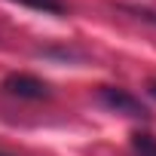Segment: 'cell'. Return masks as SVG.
Segmentation results:
<instances>
[{
    "label": "cell",
    "mask_w": 156,
    "mask_h": 156,
    "mask_svg": "<svg viewBox=\"0 0 156 156\" xmlns=\"http://www.w3.org/2000/svg\"><path fill=\"white\" fill-rule=\"evenodd\" d=\"M147 92H150V95L156 98V80H150V83H147Z\"/></svg>",
    "instance_id": "6"
},
{
    "label": "cell",
    "mask_w": 156,
    "mask_h": 156,
    "mask_svg": "<svg viewBox=\"0 0 156 156\" xmlns=\"http://www.w3.org/2000/svg\"><path fill=\"white\" fill-rule=\"evenodd\" d=\"M129 144H132L135 156H156V135H150V132H132Z\"/></svg>",
    "instance_id": "4"
},
{
    "label": "cell",
    "mask_w": 156,
    "mask_h": 156,
    "mask_svg": "<svg viewBox=\"0 0 156 156\" xmlns=\"http://www.w3.org/2000/svg\"><path fill=\"white\" fill-rule=\"evenodd\" d=\"M98 101L107 107V110H116L122 116H132V119H150V110L141 104V98H135L129 89L122 86H101L98 89Z\"/></svg>",
    "instance_id": "1"
},
{
    "label": "cell",
    "mask_w": 156,
    "mask_h": 156,
    "mask_svg": "<svg viewBox=\"0 0 156 156\" xmlns=\"http://www.w3.org/2000/svg\"><path fill=\"white\" fill-rule=\"evenodd\" d=\"M113 9L129 12V16H135L138 22H147V25L156 28V9H150V6H141V3H113Z\"/></svg>",
    "instance_id": "5"
},
{
    "label": "cell",
    "mask_w": 156,
    "mask_h": 156,
    "mask_svg": "<svg viewBox=\"0 0 156 156\" xmlns=\"http://www.w3.org/2000/svg\"><path fill=\"white\" fill-rule=\"evenodd\" d=\"M12 3L28 6V9H37V12H46V16H64L67 12L64 0H12Z\"/></svg>",
    "instance_id": "3"
},
{
    "label": "cell",
    "mask_w": 156,
    "mask_h": 156,
    "mask_svg": "<svg viewBox=\"0 0 156 156\" xmlns=\"http://www.w3.org/2000/svg\"><path fill=\"white\" fill-rule=\"evenodd\" d=\"M3 89L9 95H16V98H25V101H43V98L52 95L49 83L34 76V73H9L3 80Z\"/></svg>",
    "instance_id": "2"
},
{
    "label": "cell",
    "mask_w": 156,
    "mask_h": 156,
    "mask_svg": "<svg viewBox=\"0 0 156 156\" xmlns=\"http://www.w3.org/2000/svg\"><path fill=\"white\" fill-rule=\"evenodd\" d=\"M0 156H12V153H6V150H0Z\"/></svg>",
    "instance_id": "7"
}]
</instances>
